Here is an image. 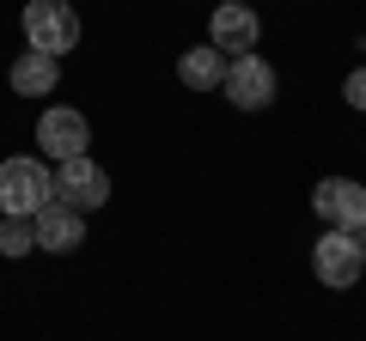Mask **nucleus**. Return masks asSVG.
<instances>
[{
    "instance_id": "1",
    "label": "nucleus",
    "mask_w": 366,
    "mask_h": 341,
    "mask_svg": "<svg viewBox=\"0 0 366 341\" xmlns=\"http://www.w3.org/2000/svg\"><path fill=\"white\" fill-rule=\"evenodd\" d=\"M55 201V170L43 158H6L0 165V213L6 220H37Z\"/></svg>"
},
{
    "instance_id": "2",
    "label": "nucleus",
    "mask_w": 366,
    "mask_h": 341,
    "mask_svg": "<svg viewBox=\"0 0 366 341\" xmlns=\"http://www.w3.org/2000/svg\"><path fill=\"white\" fill-rule=\"evenodd\" d=\"M25 43L61 61L67 49H79V13L67 0H31L25 6Z\"/></svg>"
},
{
    "instance_id": "3",
    "label": "nucleus",
    "mask_w": 366,
    "mask_h": 341,
    "mask_svg": "<svg viewBox=\"0 0 366 341\" xmlns=\"http://www.w3.org/2000/svg\"><path fill=\"white\" fill-rule=\"evenodd\" d=\"M312 275L324 280V287H336V292H342V287H354V280L366 275V250H360V238L330 225V232L312 244Z\"/></svg>"
},
{
    "instance_id": "4",
    "label": "nucleus",
    "mask_w": 366,
    "mask_h": 341,
    "mask_svg": "<svg viewBox=\"0 0 366 341\" xmlns=\"http://www.w3.org/2000/svg\"><path fill=\"white\" fill-rule=\"evenodd\" d=\"M312 213L324 225H336V232H366V183H354V177H324V183L312 189Z\"/></svg>"
},
{
    "instance_id": "5",
    "label": "nucleus",
    "mask_w": 366,
    "mask_h": 341,
    "mask_svg": "<svg viewBox=\"0 0 366 341\" xmlns=\"http://www.w3.org/2000/svg\"><path fill=\"white\" fill-rule=\"evenodd\" d=\"M37 146H43V158H86V146H92V122L79 116V110H67V104H55V110H43L37 116Z\"/></svg>"
},
{
    "instance_id": "6",
    "label": "nucleus",
    "mask_w": 366,
    "mask_h": 341,
    "mask_svg": "<svg viewBox=\"0 0 366 341\" xmlns=\"http://www.w3.org/2000/svg\"><path fill=\"white\" fill-rule=\"evenodd\" d=\"M274 86H281V79H274V67L262 61V55H232V73H226L220 92L232 98L238 110H269L274 104Z\"/></svg>"
},
{
    "instance_id": "7",
    "label": "nucleus",
    "mask_w": 366,
    "mask_h": 341,
    "mask_svg": "<svg viewBox=\"0 0 366 341\" xmlns=\"http://www.w3.org/2000/svg\"><path fill=\"white\" fill-rule=\"evenodd\" d=\"M55 195H61L67 208H79V213L104 208L110 201V170L92 165V158H67V165L55 170Z\"/></svg>"
},
{
    "instance_id": "8",
    "label": "nucleus",
    "mask_w": 366,
    "mask_h": 341,
    "mask_svg": "<svg viewBox=\"0 0 366 341\" xmlns=\"http://www.w3.org/2000/svg\"><path fill=\"white\" fill-rule=\"evenodd\" d=\"M208 31H214V49H226V55H257V43H262V19L244 0H220Z\"/></svg>"
},
{
    "instance_id": "9",
    "label": "nucleus",
    "mask_w": 366,
    "mask_h": 341,
    "mask_svg": "<svg viewBox=\"0 0 366 341\" xmlns=\"http://www.w3.org/2000/svg\"><path fill=\"white\" fill-rule=\"evenodd\" d=\"M31 225H37V250H55V256H74V250L86 244V213L67 208L61 195H55V201H49V208H43Z\"/></svg>"
},
{
    "instance_id": "10",
    "label": "nucleus",
    "mask_w": 366,
    "mask_h": 341,
    "mask_svg": "<svg viewBox=\"0 0 366 341\" xmlns=\"http://www.w3.org/2000/svg\"><path fill=\"white\" fill-rule=\"evenodd\" d=\"M226 73H232V55L214 49V43H196V49H183V61H177V79L189 86V92H220Z\"/></svg>"
},
{
    "instance_id": "11",
    "label": "nucleus",
    "mask_w": 366,
    "mask_h": 341,
    "mask_svg": "<svg viewBox=\"0 0 366 341\" xmlns=\"http://www.w3.org/2000/svg\"><path fill=\"white\" fill-rule=\"evenodd\" d=\"M6 79H13L19 98H49V92H55V55L25 49V55L13 61V73H6Z\"/></svg>"
},
{
    "instance_id": "12",
    "label": "nucleus",
    "mask_w": 366,
    "mask_h": 341,
    "mask_svg": "<svg viewBox=\"0 0 366 341\" xmlns=\"http://www.w3.org/2000/svg\"><path fill=\"white\" fill-rule=\"evenodd\" d=\"M37 250V225L31 220H0V256H31Z\"/></svg>"
},
{
    "instance_id": "13",
    "label": "nucleus",
    "mask_w": 366,
    "mask_h": 341,
    "mask_svg": "<svg viewBox=\"0 0 366 341\" xmlns=\"http://www.w3.org/2000/svg\"><path fill=\"white\" fill-rule=\"evenodd\" d=\"M342 98H348L354 110H366V67H354V73L342 79Z\"/></svg>"
},
{
    "instance_id": "14",
    "label": "nucleus",
    "mask_w": 366,
    "mask_h": 341,
    "mask_svg": "<svg viewBox=\"0 0 366 341\" xmlns=\"http://www.w3.org/2000/svg\"><path fill=\"white\" fill-rule=\"evenodd\" d=\"M360 250H366V232H360Z\"/></svg>"
},
{
    "instance_id": "15",
    "label": "nucleus",
    "mask_w": 366,
    "mask_h": 341,
    "mask_svg": "<svg viewBox=\"0 0 366 341\" xmlns=\"http://www.w3.org/2000/svg\"><path fill=\"white\" fill-rule=\"evenodd\" d=\"M360 49H366V43H360Z\"/></svg>"
}]
</instances>
